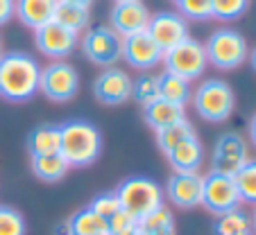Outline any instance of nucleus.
Returning <instances> with one entry per match:
<instances>
[{
	"label": "nucleus",
	"instance_id": "f257e3e1",
	"mask_svg": "<svg viewBox=\"0 0 256 235\" xmlns=\"http://www.w3.org/2000/svg\"><path fill=\"white\" fill-rule=\"evenodd\" d=\"M41 66L28 52H2L0 54V97L7 102H30L39 93Z\"/></svg>",
	"mask_w": 256,
	"mask_h": 235
},
{
	"label": "nucleus",
	"instance_id": "f03ea898",
	"mask_svg": "<svg viewBox=\"0 0 256 235\" xmlns=\"http://www.w3.org/2000/svg\"><path fill=\"white\" fill-rule=\"evenodd\" d=\"M62 145L59 154L70 168H88L102 152V131L88 120H68L59 125Z\"/></svg>",
	"mask_w": 256,
	"mask_h": 235
},
{
	"label": "nucleus",
	"instance_id": "7ed1b4c3",
	"mask_svg": "<svg viewBox=\"0 0 256 235\" xmlns=\"http://www.w3.org/2000/svg\"><path fill=\"white\" fill-rule=\"evenodd\" d=\"M116 197L120 202V208L130 213L136 222L152 213L154 208L164 206L166 192L154 179L150 177H127L125 181L118 183Z\"/></svg>",
	"mask_w": 256,
	"mask_h": 235
},
{
	"label": "nucleus",
	"instance_id": "20e7f679",
	"mask_svg": "<svg viewBox=\"0 0 256 235\" xmlns=\"http://www.w3.org/2000/svg\"><path fill=\"white\" fill-rule=\"evenodd\" d=\"M190 100H193L198 115L206 122H224L234 113V106H236L234 88L224 79H218V77L204 79L195 88Z\"/></svg>",
	"mask_w": 256,
	"mask_h": 235
},
{
	"label": "nucleus",
	"instance_id": "39448f33",
	"mask_svg": "<svg viewBox=\"0 0 256 235\" xmlns=\"http://www.w3.org/2000/svg\"><path fill=\"white\" fill-rule=\"evenodd\" d=\"M204 52H206V61L216 66L218 70H234V68L242 66L247 61V41L240 32L236 29H216L204 43Z\"/></svg>",
	"mask_w": 256,
	"mask_h": 235
},
{
	"label": "nucleus",
	"instance_id": "423d86ee",
	"mask_svg": "<svg viewBox=\"0 0 256 235\" xmlns=\"http://www.w3.org/2000/svg\"><path fill=\"white\" fill-rule=\"evenodd\" d=\"M166 72H172V75L182 77L186 82H193L206 68V52H204V45L200 43L198 38H186L182 43H177L174 48L166 50L164 52V61Z\"/></svg>",
	"mask_w": 256,
	"mask_h": 235
},
{
	"label": "nucleus",
	"instance_id": "0eeeda50",
	"mask_svg": "<svg viewBox=\"0 0 256 235\" xmlns=\"http://www.w3.org/2000/svg\"><path fill=\"white\" fill-rule=\"evenodd\" d=\"M39 91L57 104L70 102L80 91V75L75 66H70L68 61H52L41 68Z\"/></svg>",
	"mask_w": 256,
	"mask_h": 235
},
{
	"label": "nucleus",
	"instance_id": "6e6552de",
	"mask_svg": "<svg viewBox=\"0 0 256 235\" xmlns=\"http://www.w3.org/2000/svg\"><path fill=\"white\" fill-rule=\"evenodd\" d=\"M82 52L96 66L114 68V63L122 57V38L109 25H98L84 32Z\"/></svg>",
	"mask_w": 256,
	"mask_h": 235
},
{
	"label": "nucleus",
	"instance_id": "1a4fd4ad",
	"mask_svg": "<svg viewBox=\"0 0 256 235\" xmlns=\"http://www.w3.org/2000/svg\"><path fill=\"white\" fill-rule=\"evenodd\" d=\"M242 204L240 195L234 177L229 174H220V172H208L204 177V186H202V206L206 208L211 215H222V213L236 211Z\"/></svg>",
	"mask_w": 256,
	"mask_h": 235
},
{
	"label": "nucleus",
	"instance_id": "9d476101",
	"mask_svg": "<svg viewBox=\"0 0 256 235\" xmlns=\"http://www.w3.org/2000/svg\"><path fill=\"white\" fill-rule=\"evenodd\" d=\"M247 161H250V149H247V143L240 134H236V131H227V134H222L216 140L213 156H211V170L213 172L234 177Z\"/></svg>",
	"mask_w": 256,
	"mask_h": 235
},
{
	"label": "nucleus",
	"instance_id": "9b49d317",
	"mask_svg": "<svg viewBox=\"0 0 256 235\" xmlns=\"http://www.w3.org/2000/svg\"><path fill=\"white\" fill-rule=\"evenodd\" d=\"M132 82L122 68H104L93 82V97L104 106H120L130 102Z\"/></svg>",
	"mask_w": 256,
	"mask_h": 235
},
{
	"label": "nucleus",
	"instance_id": "f8f14e48",
	"mask_svg": "<svg viewBox=\"0 0 256 235\" xmlns=\"http://www.w3.org/2000/svg\"><path fill=\"white\" fill-rule=\"evenodd\" d=\"M152 14L148 11L143 0H130V2H114L109 14V27L120 38L132 36L148 29Z\"/></svg>",
	"mask_w": 256,
	"mask_h": 235
},
{
	"label": "nucleus",
	"instance_id": "ddd939ff",
	"mask_svg": "<svg viewBox=\"0 0 256 235\" xmlns=\"http://www.w3.org/2000/svg\"><path fill=\"white\" fill-rule=\"evenodd\" d=\"M34 43H36L41 54L64 61L78 45V34L66 29L64 25L54 23V20H50L48 25L34 29Z\"/></svg>",
	"mask_w": 256,
	"mask_h": 235
},
{
	"label": "nucleus",
	"instance_id": "4468645a",
	"mask_svg": "<svg viewBox=\"0 0 256 235\" xmlns=\"http://www.w3.org/2000/svg\"><path fill=\"white\" fill-rule=\"evenodd\" d=\"M145 32L154 38V43L161 50H170L177 43L188 38V23L182 14H174V11H159L150 18L148 29Z\"/></svg>",
	"mask_w": 256,
	"mask_h": 235
},
{
	"label": "nucleus",
	"instance_id": "2eb2a0df",
	"mask_svg": "<svg viewBox=\"0 0 256 235\" xmlns=\"http://www.w3.org/2000/svg\"><path fill=\"white\" fill-rule=\"evenodd\" d=\"M204 177L198 172H174L166 183V197L182 211L202 206Z\"/></svg>",
	"mask_w": 256,
	"mask_h": 235
},
{
	"label": "nucleus",
	"instance_id": "dca6fc26",
	"mask_svg": "<svg viewBox=\"0 0 256 235\" xmlns=\"http://www.w3.org/2000/svg\"><path fill=\"white\" fill-rule=\"evenodd\" d=\"M122 59L136 70H150L164 61V50L148 32H138L122 38Z\"/></svg>",
	"mask_w": 256,
	"mask_h": 235
},
{
	"label": "nucleus",
	"instance_id": "f3484780",
	"mask_svg": "<svg viewBox=\"0 0 256 235\" xmlns=\"http://www.w3.org/2000/svg\"><path fill=\"white\" fill-rule=\"evenodd\" d=\"M59 0H16V16L30 29H39L54 20Z\"/></svg>",
	"mask_w": 256,
	"mask_h": 235
},
{
	"label": "nucleus",
	"instance_id": "a211bd4d",
	"mask_svg": "<svg viewBox=\"0 0 256 235\" xmlns=\"http://www.w3.org/2000/svg\"><path fill=\"white\" fill-rule=\"evenodd\" d=\"M143 118H145V122H148V127L159 131L168 125H174V122H179V120H186V106L172 104V102H166V100H161V97H156L154 102L143 106Z\"/></svg>",
	"mask_w": 256,
	"mask_h": 235
},
{
	"label": "nucleus",
	"instance_id": "6ab92c4d",
	"mask_svg": "<svg viewBox=\"0 0 256 235\" xmlns=\"http://www.w3.org/2000/svg\"><path fill=\"white\" fill-rule=\"evenodd\" d=\"M166 156H168L174 172H198V168L202 165V159H204V147L198 136H193V138L184 140L182 145H177Z\"/></svg>",
	"mask_w": 256,
	"mask_h": 235
},
{
	"label": "nucleus",
	"instance_id": "aec40b11",
	"mask_svg": "<svg viewBox=\"0 0 256 235\" xmlns=\"http://www.w3.org/2000/svg\"><path fill=\"white\" fill-rule=\"evenodd\" d=\"M62 145V129L59 125H39L28 134V152L32 156H46V154H59Z\"/></svg>",
	"mask_w": 256,
	"mask_h": 235
},
{
	"label": "nucleus",
	"instance_id": "412c9836",
	"mask_svg": "<svg viewBox=\"0 0 256 235\" xmlns=\"http://www.w3.org/2000/svg\"><path fill=\"white\" fill-rule=\"evenodd\" d=\"M64 226H66V231L70 235H109L106 220L100 217L98 213H93L88 206L80 208L78 213H72Z\"/></svg>",
	"mask_w": 256,
	"mask_h": 235
},
{
	"label": "nucleus",
	"instance_id": "4be33fe9",
	"mask_svg": "<svg viewBox=\"0 0 256 235\" xmlns=\"http://www.w3.org/2000/svg\"><path fill=\"white\" fill-rule=\"evenodd\" d=\"M30 168H32L34 177H39L41 181L54 183L66 177L70 165L64 161L62 154H46V156H32L30 159Z\"/></svg>",
	"mask_w": 256,
	"mask_h": 235
},
{
	"label": "nucleus",
	"instance_id": "5701e85b",
	"mask_svg": "<svg viewBox=\"0 0 256 235\" xmlns=\"http://www.w3.org/2000/svg\"><path fill=\"white\" fill-rule=\"evenodd\" d=\"M54 23L64 25L66 29H70V32H75V34H80L91 23V7L72 5V2L59 0L57 9H54Z\"/></svg>",
	"mask_w": 256,
	"mask_h": 235
},
{
	"label": "nucleus",
	"instance_id": "b1692460",
	"mask_svg": "<svg viewBox=\"0 0 256 235\" xmlns=\"http://www.w3.org/2000/svg\"><path fill=\"white\" fill-rule=\"evenodd\" d=\"M156 79H159V97L166 102H172V104H182L186 106L190 102V97H193V93H190V82H186V79H182V77L172 75V72H161V75H156Z\"/></svg>",
	"mask_w": 256,
	"mask_h": 235
},
{
	"label": "nucleus",
	"instance_id": "393cba45",
	"mask_svg": "<svg viewBox=\"0 0 256 235\" xmlns=\"http://www.w3.org/2000/svg\"><path fill=\"white\" fill-rule=\"evenodd\" d=\"M213 233L216 235H252V217L242 213L240 208L218 215L213 222Z\"/></svg>",
	"mask_w": 256,
	"mask_h": 235
},
{
	"label": "nucleus",
	"instance_id": "a878e982",
	"mask_svg": "<svg viewBox=\"0 0 256 235\" xmlns=\"http://www.w3.org/2000/svg\"><path fill=\"white\" fill-rule=\"evenodd\" d=\"M193 136H198L193 125H190L188 120H179V122H174V125H168L156 131V145H159V149L164 154H168V152H172L177 145H182L184 140L193 138Z\"/></svg>",
	"mask_w": 256,
	"mask_h": 235
},
{
	"label": "nucleus",
	"instance_id": "bb28decb",
	"mask_svg": "<svg viewBox=\"0 0 256 235\" xmlns=\"http://www.w3.org/2000/svg\"><path fill=\"white\" fill-rule=\"evenodd\" d=\"M138 231L140 233H150V235H161V233H168V231H174L172 213L166 206L154 208L152 213H148L145 217L138 220Z\"/></svg>",
	"mask_w": 256,
	"mask_h": 235
},
{
	"label": "nucleus",
	"instance_id": "cd10ccee",
	"mask_svg": "<svg viewBox=\"0 0 256 235\" xmlns=\"http://www.w3.org/2000/svg\"><path fill=\"white\" fill-rule=\"evenodd\" d=\"M234 181H236L238 195H240L242 202L256 206V159L247 161V163L234 174Z\"/></svg>",
	"mask_w": 256,
	"mask_h": 235
},
{
	"label": "nucleus",
	"instance_id": "c85d7f7f",
	"mask_svg": "<svg viewBox=\"0 0 256 235\" xmlns=\"http://www.w3.org/2000/svg\"><path fill=\"white\" fill-rule=\"evenodd\" d=\"M132 97H134L140 106L154 102L156 97H159V79H156V75L143 72L136 82H132Z\"/></svg>",
	"mask_w": 256,
	"mask_h": 235
},
{
	"label": "nucleus",
	"instance_id": "c756f323",
	"mask_svg": "<svg viewBox=\"0 0 256 235\" xmlns=\"http://www.w3.org/2000/svg\"><path fill=\"white\" fill-rule=\"evenodd\" d=\"M250 7V0H211V18L234 20L242 16Z\"/></svg>",
	"mask_w": 256,
	"mask_h": 235
},
{
	"label": "nucleus",
	"instance_id": "7c9ffc66",
	"mask_svg": "<svg viewBox=\"0 0 256 235\" xmlns=\"http://www.w3.org/2000/svg\"><path fill=\"white\" fill-rule=\"evenodd\" d=\"M0 235H25V217L12 206H0Z\"/></svg>",
	"mask_w": 256,
	"mask_h": 235
},
{
	"label": "nucleus",
	"instance_id": "2f4dec72",
	"mask_svg": "<svg viewBox=\"0 0 256 235\" xmlns=\"http://www.w3.org/2000/svg\"><path fill=\"white\" fill-rule=\"evenodd\" d=\"M88 208H91L93 213H98L100 217L109 220V217H114L118 211H120V202H118L116 192L109 190V192H100L98 197H93L91 204H88Z\"/></svg>",
	"mask_w": 256,
	"mask_h": 235
},
{
	"label": "nucleus",
	"instance_id": "473e14b6",
	"mask_svg": "<svg viewBox=\"0 0 256 235\" xmlns=\"http://www.w3.org/2000/svg\"><path fill=\"white\" fill-rule=\"evenodd\" d=\"M186 18H211V0H172Z\"/></svg>",
	"mask_w": 256,
	"mask_h": 235
},
{
	"label": "nucleus",
	"instance_id": "72a5a7b5",
	"mask_svg": "<svg viewBox=\"0 0 256 235\" xmlns=\"http://www.w3.org/2000/svg\"><path fill=\"white\" fill-rule=\"evenodd\" d=\"M106 226H109V235L127 233V231H138V222H136L130 213L122 211V208L114 217H109V220H106Z\"/></svg>",
	"mask_w": 256,
	"mask_h": 235
},
{
	"label": "nucleus",
	"instance_id": "f704fd0d",
	"mask_svg": "<svg viewBox=\"0 0 256 235\" xmlns=\"http://www.w3.org/2000/svg\"><path fill=\"white\" fill-rule=\"evenodd\" d=\"M16 14V0H0V25H7Z\"/></svg>",
	"mask_w": 256,
	"mask_h": 235
},
{
	"label": "nucleus",
	"instance_id": "c9c22d12",
	"mask_svg": "<svg viewBox=\"0 0 256 235\" xmlns=\"http://www.w3.org/2000/svg\"><path fill=\"white\" fill-rule=\"evenodd\" d=\"M250 140H252V145L256 147V113H254V118L250 120Z\"/></svg>",
	"mask_w": 256,
	"mask_h": 235
},
{
	"label": "nucleus",
	"instance_id": "e433bc0d",
	"mask_svg": "<svg viewBox=\"0 0 256 235\" xmlns=\"http://www.w3.org/2000/svg\"><path fill=\"white\" fill-rule=\"evenodd\" d=\"M64 2H72V5H82V7H91L93 0H64Z\"/></svg>",
	"mask_w": 256,
	"mask_h": 235
},
{
	"label": "nucleus",
	"instance_id": "4c0bfd02",
	"mask_svg": "<svg viewBox=\"0 0 256 235\" xmlns=\"http://www.w3.org/2000/svg\"><path fill=\"white\" fill-rule=\"evenodd\" d=\"M247 59H250L252 68H254V70H256V48H254V50H252V52H250V54H247Z\"/></svg>",
	"mask_w": 256,
	"mask_h": 235
},
{
	"label": "nucleus",
	"instance_id": "58836bf2",
	"mask_svg": "<svg viewBox=\"0 0 256 235\" xmlns=\"http://www.w3.org/2000/svg\"><path fill=\"white\" fill-rule=\"evenodd\" d=\"M252 217V231H256V211H254V215H250Z\"/></svg>",
	"mask_w": 256,
	"mask_h": 235
},
{
	"label": "nucleus",
	"instance_id": "ea45409f",
	"mask_svg": "<svg viewBox=\"0 0 256 235\" xmlns=\"http://www.w3.org/2000/svg\"><path fill=\"white\" fill-rule=\"evenodd\" d=\"M118 235H138V231H127V233H118Z\"/></svg>",
	"mask_w": 256,
	"mask_h": 235
},
{
	"label": "nucleus",
	"instance_id": "a19ab883",
	"mask_svg": "<svg viewBox=\"0 0 256 235\" xmlns=\"http://www.w3.org/2000/svg\"><path fill=\"white\" fill-rule=\"evenodd\" d=\"M62 235H70V233H68V231H66V226H64V233Z\"/></svg>",
	"mask_w": 256,
	"mask_h": 235
},
{
	"label": "nucleus",
	"instance_id": "79ce46f5",
	"mask_svg": "<svg viewBox=\"0 0 256 235\" xmlns=\"http://www.w3.org/2000/svg\"><path fill=\"white\" fill-rule=\"evenodd\" d=\"M114 2H130V0H114Z\"/></svg>",
	"mask_w": 256,
	"mask_h": 235
},
{
	"label": "nucleus",
	"instance_id": "37998d69",
	"mask_svg": "<svg viewBox=\"0 0 256 235\" xmlns=\"http://www.w3.org/2000/svg\"><path fill=\"white\" fill-rule=\"evenodd\" d=\"M0 54H2V41H0Z\"/></svg>",
	"mask_w": 256,
	"mask_h": 235
},
{
	"label": "nucleus",
	"instance_id": "c03bdc74",
	"mask_svg": "<svg viewBox=\"0 0 256 235\" xmlns=\"http://www.w3.org/2000/svg\"><path fill=\"white\" fill-rule=\"evenodd\" d=\"M138 235H150V233H140V231H138Z\"/></svg>",
	"mask_w": 256,
	"mask_h": 235
}]
</instances>
